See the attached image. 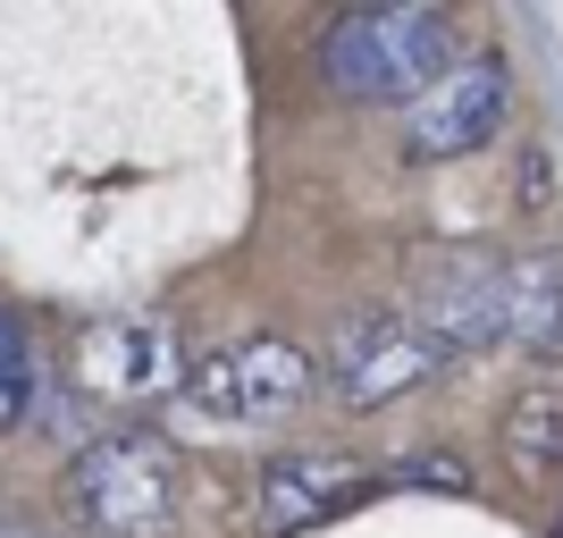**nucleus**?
<instances>
[{"instance_id":"1","label":"nucleus","mask_w":563,"mask_h":538,"mask_svg":"<svg viewBox=\"0 0 563 538\" xmlns=\"http://www.w3.org/2000/svg\"><path fill=\"white\" fill-rule=\"evenodd\" d=\"M454 18L429 9V0H396V9H345V18L320 25V76L329 94L345 101H412L454 68Z\"/></svg>"},{"instance_id":"2","label":"nucleus","mask_w":563,"mask_h":538,"mask_svg":"<svg viewBox=\"0 0 563 538\" xmlns=\"http://www.w3.org/2000/svg\"><path fill=\"white\" fill-rule=\"evenodd\" d=\"M76 538H168L177 521V446L152 429H110L59 480Z\"/></svg>"},{"instance_id":"3","label":"nucleus","mask_w":563,"mask_h":538,"mask_svg":"<svg viewBox=\"0 0 563 538\" xmlns=\"http://www.w3.org/2000/svg\"><path fill=\"white\" fill-rule=\"evenodd\" d=\"M404 320L438 353L514 345V261L479 244H421L404 261Z\"/></svg>"},{"instance_id":"4","label":"nucleus","mask_w":563,"mask_h":538,"mask_svg":"<svg viewBox=\"0 0 563 538\" xmlns=\"http://www.w3.org/2000/svg\"><path fill=\"white\" fill-rule=\"evenodd\" d=\"M311 387H320V362L295 337H244V345H219L186 371V404L211 413V421H235V429L286 421Z\"/></svg>"},{"instance_id":"5","label":"nucleus","mask_w":563,"mask_h":538,"mask_svg":"<svg viewBox=\"0 0 563 538\" xmlns=\"http://www.w3.org/2000/svg\"><path fill=\"white\" fill-rule=\"evenodd\" d=\"M438 362H446V353L404 320V304H371V311H353V320L329 337L320 387H329L345 413H387V404L412 396L421 378H438Z\"/></svg>"},{"instance_id":"6","label":"nucleus","mask_w":563,"mask_h":538,"mask_svg":"<svg viewBox=\"0 0 563 538\" xmlns=\"http://www.w3.org/2000/svg\"><path fill=\"white\" fill-rule=\"evenodd\" d=\"M505 101H514L505 51H463V59L404 110V152H412V161H463V152H479V143L505 127Z\"/></svg>"},{"instance_id":"7","label":"nucleus","mask_w":563,"mask_h":538,"mask_svg":"<svg viewBox=\"0 0 563 538\" xmlns=\"http://www.w3.org/2000/svg\"><path fill=\"white\" fill-rule=\"evenodd\" d=\"M353 480H362V463H353V454H329V446L278 454V463L261 471V530L295 538V530H311V521H329L353 496Z\"/></svg>"},{"instance_id":"8","label":"nucleus","mask_w":563,"mask_h":538,"mask_svg":"<svg viewBox=\"0 0 563 538\" xmlns=\"http://www.w3.org/2000/svg\"><path fill=\"white\" fill-rule=\"evenodd\" d=\"M496 446H505L514 480H530V488L563 480V378H530V387L505 404V429H496Z\"/></svg>"},{"instance_id":"9","label":"nucleus","mask_w":563,"mask_h":538,"mask_svg":"<svg viewBox=\"0 0 563 538\" xmlns=\"http://www.w3.org/2000/svg\"><path fill=\"white\" fill-rule=\"evenodd\" d=\"M514 345L563 353V261L555 253L514 261Z\"/></svg>"},{"instance_id":"10","label":"nucleus","mask_w":563,"mask_h":538,"mask_svg":"<svg viewBox=\"0 0 563 538\" xmlns=\"http://www.w3.org/2000/svg\"><path fill=\"white\" fill-rule=\"evenodd\" d=\"M25 404H34V345H25V320L0 304V438L25 421Z\"/></svg>"},{"instance_id":"11","label":"nucleus","mask_w":563,"mask_h":538,"mask_svg":"<svg viewBox=\"0 0 563 538\" xmlns=\"http://www.w3.org/2000/svg\"><path fill=\"white\" fill-rule=\"evenodd\" d=\"M101 345H118V362H126V371H118V387H126V396H152V387H168V378H177L161 328H110Z\"/></svg>"},{"instance_id":"12","label":"nucleus","mask_w":563,"mask_h":538,"mask_svg":"<svg viewBox=\"0 0 563 538\" xmlns=\"http://www.w3.org/2000/svg\"><path fill=\"white\" fill-rule=\"evenodd\" d=\"M0 538H34V530H9V521H0Z\"/></svg>"}]
</instances>
